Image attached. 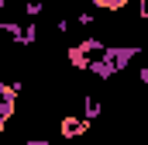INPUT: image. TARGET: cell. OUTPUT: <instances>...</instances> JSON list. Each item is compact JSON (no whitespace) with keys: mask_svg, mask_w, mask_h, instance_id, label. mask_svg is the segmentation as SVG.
Instances as JSON below:
<instances>
[{"mask_svg":"<svg viewBox=\"0 0 148 145\" xmlns=\"http://www.w3.org/2000/svg\"><path fill=\"white\" fill-rule=\"evenodd\" d=\"M86 131H90V124H86L83 117H62V124H59V135L69 138V142H73V138H83Z\"/></svg>","mask_w":148,"mask_h":145,"instance_id":"cell-1","label":"cell"},{"mask_svg":"<svg viewBox=\"0 0 148 145\" xmlns=\"http://www.w3.org/2000/svg\"><path fill=\"white\" fill-rule=\"evenodd\" d=\"M10 117H14V90H7V86L0 83V128H3Z\"/></svg>","mask_w":148,"mask_h":145,"instance_id":"cell-2","label":"cell"},{"mask_svg":"<svg viewBox=\"0 0 148 145\" xmlns=\"http://www.w3.org/2000/svg\"><path fill=\"white\" fill-rule=\"evenodd\" d=\"M24 145H48V138H28Z\"/></svg>","mask_w":148,"mask_h":145,"instance_id":"cell-3","label":"cell"}]
</instances>
